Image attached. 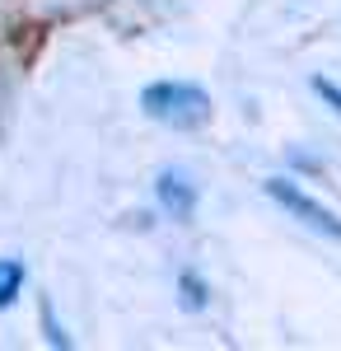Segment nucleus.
<instances>
[{
    "label": "nucleus",
    "instance_id": "nucleus-6",
    "mask_svg": "<svg viewBox=\"0 0 341 351\" xmlns=\"http://www.w3.org/2000/svg\"><path fill=\"white\" fill-rule=\"evenodd\" d=\"M314 94H318V99H323L332 112H341V84H332V80H323V75H318V80H314Z\"/></svg>",
    "mask_w": 341,
    "mask_h": 351
},
{
    "label": "nucleus",
    "instance_id": "nucleus-3",
    "mask_svg": "<svg viewBox=\"0 0 341 351\" xmlns=\"http://www.w3.org/2000/svg\"><path fill=\"white\" fill-rule=\"evenodd\" d=\"M155 197H159V206H164L173 220H192L197 216V183H192L187 173H178V169H164V173L155 178Z\"/></svg>",
    "mask_w": 341,
    "mask_h": 351
},
{
    "label": "nucleus",
    "instance_id": "nucleus-7",
    "mask_svg": "<svg viewBox=\"0 0 341 351\" xmlns=\"http://www.w3.org/2000/svg\"><path fill=\"white\" fill-rule=\"evenodd\" d=\"M42 328H47V342H52V347H71V337L61 332V324H56L52 304H42Z\"/></svg>",
    "mask_w": 341,
    "mask_h": 351
},
{
    "label": "nucleus",
    "instance_id": "nucleus-4",
    "mask_svg": "<svg viewBox=\"0 0 341 351\" xmlns=\"http://www.w3.org/2000/svg\"><path fill=\"white\" fill-rule=\"evenodd\" d=\"M24 263L19 258H0V309H10L14 300H19V291H24Z\"/></svg>",
    "mask_w": 341,
    "mask_h": 351
},
{
    "label": "nucleus",
    "instance_id": "nucleus-2",
    "mask_svg": "<svg viewBox=\"0 0 341 351\" xmlns=\"http://www.w3.org/2000/svg\"><path fill=\"white\" fill-rule=\"evenodd\" d=\"M266 197H271L281 211H290L299 225H309V230L327 234V239H341V216L327 211V206H323L318 197H309L304 188H294V183H286V178H271V183H266Z\"/></svg>",
    "mask_w": 341,
    "mask_h": 351
},
{
    "label": "nucleus",
    "instance_id": "nucleus-1",
    "mask_svg": "<svg viewBox=\"0 0 341 351\" xmlns=\"http://www.w3.org/2000/svg\"><path fill=\"white\" fill-rule=\"evenodd\" d=\"M140 108L150 112L164 127H178V132H192L210 117V94L192 80H159L140 89Z\"/></svg>",
    "mask_w": 341,
    "mask_h": 351
},
{
    "label": "nucleus",
    "instance_id": "nucleus-5",
    "mask_svg": "<svg viewBox=\"0 0 341 351\" xmlns=\"http://www.w3.org/2000/svg\"><path fill=\"white\" fill-rule=\"evenodd\" d=\"M178 291H187V309H201V304H206V281H201L197 271H183Z\"/></svg>",
    "mask_w": 341,
    "mask_h": 351
}]
</instances>
